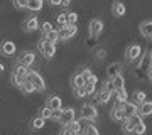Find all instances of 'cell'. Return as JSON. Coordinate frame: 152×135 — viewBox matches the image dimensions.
Instances as JSON below:
<instances>
[{
    "label": "cell",
    "instance_id": "cell-1",
    "mask_svg": "<svg viewBox=\"0 0 152 135\" xmlns=\"http://www.w3.org/2000/svg\"><path fill=\"white\" fill-rule=\"evenodd\" d=\"M26 80L32 85L34 88H36V91H44L46 90V83H44V78L41 74H39L37 71H32L29 69L27 74H26Z\"/></svg>",
    "mask_w": 152,
    "mask_h": 135
},
{
    "label": "cell",
    "instance_id": "cell-2",
    "mask_svg": "<svg viewBox=\"0 0 152 135\" xmlns=\"http://www.w3.org/2000/svg\"><path fill=\"white\" fill-rule=\"evenodd\" d=\"M137 69H139V73L144 74V76L149 74V71L152 69V51H147L145 54H142V56H140Z\"/></svg>",
    "mask_w": 152,
    "mask_h": 135
},
{
    "label": "cell",
    "instance_id": "cell-3",
    "mask_svg": "<svg viewBox=\"0 0 152 135\" xmlns=\"http://www.w3.org/2000/svg\"><path fill=\"white\" fill-rule=\"evenodd\" d=\"M37 49H39V53L42 54L44 58H48V59L54 58V54H56V44L46 41L44 37L37 42Z\"/></svg>",
    "mask_w": 152,
    "mask_h": 135
},
{
    "label": "cell",
    "instance_id": "cell-4",
    "mask_svg": "<svg viewBox=\"0 0 152 135\" xmlns=\"http://www.w3.org/2000/svg\"><path fill=\"white\" fill-rule=\"evenodd\" d=\"M96 117H98V112H96V108H95V105L85 103L81 107V120L83 122H95Z\"/></svg>",
    "mask_w": 152,
    "mask_h": 135
},
{
    "label": "cell",
    "instance_id": "cell-5",
    "mask_svg": "<svg viewBox=\"0 0 152 135\" xmlns=\"http://www.w3.org/2000/svg\"><path fill=\"white\" fill-rule=\"evenodd\" d=\"M73 120H76V112L75 108H61V117H59V122L63 127H66V125H69Z\"/></svg>",
    "mask_w": 152,
    "mask_h": 135
},
{
    "label": "cell",
    "instance_id": "cell-6",
    "mask_svg": "<svg viewBox=\"0 0 152 135\" xmlns=\"http://www.w3.org/2000/svg\"><path fill=\"white\" fill-rule=\"evenodd\" d=\"M58 32H59V39H61V41H68V39H71L73 36H76L78 27H76V24H66L64 27H61Z\"/></svg>",
    "mask_w": 152,
    "mask_h": 135
},
{
    "label": "cell",
    "instance_id": "cell-7",
    "mask_svg": "<svg viewBox=\"0 0 152 135\" xmlns=\"http://www.w3.org/2000/svg\"><path fill=\"white\" fill-rule=\"evenodd\" d=\"M125 56H127V61H130V63H135V61L140 59V56H142V47L139 46V44H132V46H129V47H127V53H125Z\"/></svg>",
    "mask_w": 152,
    "mask_h": 135
},
{
    "label": "cell",
    "instance_id": "cell-8",
    "mask_svg": "<svg viewBox=\"0 0 152 135\" xmlns=\"http://www.w3.org/2000/svg\"><path fill=\"white\" fill-rule=\"evenodd\" d=\"M34 61H36V54L32 51H22L20 56L17 58V63L20 66H26V68H31L34 64Z\"/></svg>",
    "mask_w": 152,
    "mask_h": 135
},
{
    "label": "cell",
    "instance_id": "cell-9",
    "mask_svg": "<svg viewBox=\"0 0 152 135\" xmlns=\"http://www.w3.org/2000/svg\"><path fill=\"white\" fill-rule=\"evenodd\" d=\"M102 31H103V22L100 20V19H93L90 22V37L96 39L102 34Z\"/></svg>",
    "mask_w": 152,
    "mask_h": 135
},
{
    "label": "cell",
    "instance_id": "cell-10",
    "mask_svg": "<svg viewBox=\"0 0 152 135\" xmlns=\"http://www.w3.org/2000/svg\"><path fill=\"white\" fill-rule=\"evenodd\" d=\"M124 74V66L120 64V63H113V64L108 66V71H107V76H108V80H113L117 76H122Z\"/></svg>",
    "mask_w": 152,
    "mask_h": 135
},
{
    "label": "cell",
    "instance_id": "cell-11",
    "mask_svg": "<svg viewBox=\"0 0 152 135\" xmlns=\"http://www.w3.org/2000/svg\"><path fill=\"white\" fill-rule=\"evenodd\" d=\"M112 120L115 122H124L125 117H124V103H117L113 108H112V113H110Z\"/></svg>",
    "mask_w": 152,
    "mask_h": 135
},
{
    "label": "cell",
    "instance_id": "cell-12",
    "mask_svg": "<svg viewBox=\"0 0 152 135\" xmlns=\"http://www.w3.org/2000/svg\"><path fill=\"white\" fill-rule=\"evenodd\" d=\"M15 44L12 42V41H4L2 46H0V53L2 56H12V54L15 53Z\"/></svg>",
    "mask_w": 152,
    "mask_h": 135
},
{
    "label": "cell",
    "instance_id": "cell-13",
    "mask_svg": "<svg viewBox=\"0 0 152 135\" xmlns=\"http://www.w3.org/2000/svg\"><path fill=\"white\" fill-rule=\"evenodd\" d=\"M137 107H139V105H135V103H132V101L124 103V117H125V120L132 118L134 115H137Z\"/></svg>",
    "mask_w": 152,
    "mask_h": 135
},
{
    "label": "cell",
    "instance_id": "cell-14",
    "mask_svg": "<svg viewBox=\"0 0 152 135\" xmlns=\"http://www.w3.org/2000/svg\"><path fill=\"white\" fill-rule=\"evenodd\" d=\"M39 29V20H37V17L32 15V17H29L27 20L24 22V31H27V32H34V31H37Z\"/></svg>",
    "mask_w": 152,
    "mask_h": 135
},
{
    "label": "cell",
    "instance_id": "cell-15",
    "mask_svg": "<svg viewBox=\"0 0 152 135\" xmlns=\"http://www.w3.org/2000/svg\"><path fill=\"white\" fill-rule=\"evenodd\" d=\"M137 115H140V117L152 115V101H144L142 105H139L137 107Z\"/></svg>",
    "mask_w": 152,
    "mask_h": 135
},
{
    "label": "cell",
    "instance_id": "cell-16",
    "mask_svg": "<svg viewBox=\"0 0 152 135\" xmlns=\"http://www.w3.org/2000/svg\"><path fill=\"white\" fill-rule=\"evenodd\" d=\"M46 107L51 108L53 112H54V110H61V107H63V101H61V98H59V96H54V95H53V96H49V98H48V103H46Z\"/></svg>",
    "mask_w": 152,
    "mask_h": 135
},
{
    "label": "cell",
    "instance_id": "cell-17",
    "mask_svg": "<svg viewBox=\"0 0 152 135\" xmlns=\"http://www.w3.org/2000/svg\"><path fill=\"white\" fill-rule=\"evenodd\" d=\"M140 34L145 39H152V20H144L140 24Z\"/></svg>",
    "mask_w": 152,
    "mask_h": 135
},
{
    "label": "cell",
    "instance_id": "cell-18",
    "mask_svg": "<svg viewBox=\"0 0 152 135\" xmlns=\"http://www.w3.org/2000/svg\"><path fill=\"white\" fill-rule=\"evenodd\" d=\"M71 86L75 88V90H78V88H83V86H85V80H83L81 71H80V73H76V74L71 78Z\"/></svg>",
    "mask_w": 152,
    "mask_h": 135
},
{
    "label": "cell",
    "instance_id": "cell-19",
    "mask_svg": "<svg viewBox=\"0 0 152 135\" xmlns=\"http://www.w3.org/2000/svg\"><path fill=\"white\" fill-rule=\"evenodd\" d=\"M112 10H113V15H115V17L125 15V4H124V2H120V0H117V2H113Z\"/></svg>",
    "mask_w": 152,
    "mask_h": 135
},
{
    "label": "cell",
    "instance_id": "cell-20",
    "mask_svg": "<svg viewBox=\"0 0 152 135\" xmlns=\"http://www.w3.org/2000/svg\"><path fill=\"white\" fill-rule=\"evenodd\" d=\"M68 128L71 130V134L73 135H80L81 134V130H83V127H81V120H73L69 125H66Z\"/></svg>",
    "mask_w": 152,
    "mask_h": 135
},
{
    "label": "cell",
    "instance_id": "cell-21",
    "mask_svg": "<svg viewBox=\"0 0 152 135\" xmlns=\"http://www.w3.org/2000/svg\"><path fill=\"white\" fill-rule=\"evenodd\" d=\"M81 74H83V80H85V83H95V85L98 83V78L93 74L91 71L88 69V68H85V69L81 71Z\"/></svg>",
    "mask_w": 152,
    "mask_h": 135
},
{
    "label": "cell",
    "instance_id": "cell-22",
    "mask_svg": "<svg viewBox=\"0 0 152 135\" xmlns=\"http://www.w3.org/2000/svg\"><path fill=\"white\" fill-rule=\"evenodd\" d=\"M112 96H113V93H110V91H107V90L102 88V91L98 93V101L102 103V105H107L112 100Z\"/></svg>",
    "mask_w": 152,
    "mask_h": 135
},
{
    "label": "cell",
    "instance_id": "cell-23",
    "mask_svg": "<svg viewBox=\"0 0 152 135\" xmlns=\"http://www.w3.org/2000/svg\"><path fill=\"white\" fill-rule=\"evenodd\" d=\"M42 5H44L42 0H27V9L31 12H39L42 9Z\"/></svg>",
    "mask_w": 152,
    "mask_h": 135
},
{
    "label": "cell",
    "instance_id": "cell-24",
    "mask_svg": "<svg viewBox=\"0 0 152 135\" xmlns=\"http://www.w3.org/2000/svg\"><path fill=\"white\" fill-rule=\"evenodd\" d=\"M113 96L117 98V103H127L129 101V95H127V91H125V88L117 90V91L113 93Z\"/></svg>",
    "mask_w": 152,
    "mask_h": 135
},
{
    "label": "cell",
    "instance_id": "cell-25",
    "mask_svg": "<svg viewBox=\"0 0 152 135\" xmlns=\"http://www.w3.org/2000/svg\"><path fill=\"white\" fill-rule=\"evenodd\" d=\"M147 95L142 90H137V91H134V101L132 103H135V105H142L144 101H147Z\"/></svg>",
    "mask_w": 152,
    "mask_h": 135
},
{
    "label": "cell",
    "instance_id": "cell-26",
    "mask_svg": "<svg viewBox=\"0 0 152 135\" xmlns=\"http://www.w3.org/2000/svg\"><path fill=\"white\" fill-rule=\"evenodd\" d=\"M134 128H135V125L132 123L130 118H127L122 122V130H124L125 134H134Z\"/></svg>",
    "mask_w": 152,
    "mask_h": 135
},
{
    "label": "cell",
    "instance_id": "cell-27",
    "mask_svg": "<svg viewBox=\"0 0 152 135\" xmlns=\"http://www.w3.org/2000/svg\"><path fill=\"white\" fill-rule=\"evenodd\" d=\"M44 39L46 41H49V42H53V44H56L58 41H59V32L56 31V29H53L51 32H48L46 36H44Z\"/></svg>",
    "mask_w": 152,
    "mask_h": 135
},
{
    "label": "cell",
    "instance_id": "cell-28",
    "mask_svg": "<svg viewBox=\"0 0 152 135\" xmlns=\"http://www.w3.org/2000/svg\"><path fill=\"white\" fill-rule=\"evenodd\" d=\"M81 134H83V135H100V132H98V128L95 127V125L88 123L86 127L81 130Z\"/></svg>",
    "mask_w": 152,
    "mask_h": 135
},
{
    "label": "cell",
    "instance_id": "cell-29",
    "mask_svg": "<svg viewBox=\"0 0 152 135\" xmlns=\"http://www.w3.org/2000/svg\"><path fill=\"white\" fill-rule=\"evenodd\" d=\"M20 91H22V93H26V95H31V93L36 91V88H34L32 85H31V83L26 80V81H24V83L20 85Z\"/></svg>",
    "mask_w": 152,
    "mask_h": 135
},
{
    "label": "cell",
    "instance_id": "cell-30",
    "mask_svg": "<svg viewBox=\"0 0 152 135\" xmlns=\"http://www.w3.org/2000/svg\"><path fill=\"white\" fill-rule=\"evenodd\" d=\"M44 123H46V120H42L41 117H36V118L31 122V127H32L34 130H41L44 127Z\"/></svg>",
    "mask_w": 152,
    "mask_h": 135
},
{
    "label": "cell",
    "instance_id": "cell-31",
    "mask_svg": "<svg viewBox=\"0 0 152 135\" xmlns=\"http://www.w3.org/2000/svg\"><path fill=\"white\" fill-rule=\"evenodd\" d=\"M113 86H115V91L117 90H122V88H125V81H124V74L122 76H117V78H113Z\"/></svg>",
    "mask_w": 152,
    "mask_h": 135
},
{
    "label": "cell",
    "instance_id": "cell-32",
    "mask_svg": "<svg viewBox=\"0 0 152 135\" xmlns=\"http://www.w3.org/2000/svg\"><path fill=\"white\" fill-rule=\"evenodd\" d=\"M27 71H29V68H26V66H20V64H17V66H15V69H14V74L22 76V78H26Z\"/></svg>",
    "mask_w": 152,
    "mask_h": 135
},
{
    "label": "cell",
    "instance_id": "cell-33",
    "mask_svg": "<svg viewBox=\"0 0 152 135\" xmlns=\"http://www.w3.org/2000/svg\"><path fill=\"white\" fill-rule=\"evenodd\" d=\"M39 117H41L42 120L51 118V117H53V110H51V108H48V107H44L42 110H41V113H39Z\"/></svg>",
    "mask_w": 152,
    "mask_h": 135
},
{
    "label": "cell",
    "instance_id": "cell-34",
    "mask_svg": "<svg viewBox=\"0 0 152 135\" xmlns=\"http://www.w3.org/2000/svg\"><path fill=\"white\" fill-rule=\"evenodd\" d=\"M12 83H14V86H17V88H20V85L22 83H24V81H26V78H22V76H17V74H14V73H12Z\"/></svg>",
    "mask_w": 152,
    "mask_h": 135
},
{
    "label": "cell",
    "instance_id": "cell-35",
    "mask_svg": "<svg viewBox=\"0 0 152 135\" xmlns=\"http://www.w3.org/2000/svg\"><path fill=\"white\" fill-rule=\"evenodd\" d=\"M95 88H96L95 83H85L83 90H85V93H86V96H88V95H93V93H95Z\"/></svg>",
    "mask_w": 152,
    "mask_h": 135
},
{
    "label": "cell",
    "instance_id": "cell-36",
    "mask_svg": "<svg viewBox=\"0 0 152 135\" xmlns=\"http://www.w3.org/2000/svg\"><path fill=\"white\" fill-rule=\"evenodd\" d=\"M145 130H147V127H145V123L142 122V123L135 125V128H134V134H135V135H144V134H145Z\"/></svg>",
    "mask_w": 152,
    "mask_h": 135
},
{
    "label": "cell",
    "instance_id": "cell-37",
    "mask_svg": "<svg viewBox=\"0 0 152 135\" xmlns=\"http://www.w3.org/2000/svg\"><path fill=\"white\" fill-rule=\"evenodd\" d=\"M41 31H42V34L46 36L48 32L53 31V24H51V22H42V24H41Z\"/></svg>",
    "mask_w": 152,
    "mask_h": 135
},
{
    "label": "cell",
    "instance_id": "cell-38",
    "mask_svg": "<svg viewBox=\"0 0 152 135\" xmlns=\"http://www.w3.org/2000/svg\"><path fill=\"white\" fill-rule=\"evenodd\" d=\"M66 15H68V24H76L78 22V14L76 12H69Z\"/></svg>",
    "mask_w": 152,
    "mask_h": 135
},
{
    "label": "cell",
    "instance_id": "cell-39",
    "mask_svg": "<svg viewBox=\"0 0 152 135\" xmlns=\"http://www.w3.org/2000/svg\"><path fill=\"white\" fill-rule=\"evenodd\" d=\"M103 90H107V91H110V93H115L113 81H112V80H107V83L103 85Z\"/></svg>",
    "mask_w": 152,
    "mask_h": 135
},
{
    "label": "cell",
    "instance_id": "cell-40",
    "mask_svg": "<svg viewBox=\"0 0 152 135\" xmlns=\"http://www.w3.org/2000/svg\"><path fill=\"white\" fill-rule=\"evenodd\" d=\"M58 24H59L61 27H64L66 24H68V15H66V14H59V15H58Z\"/></svg>",
    "mask_w": 152,
    "mask_h": 135
},
{
    "label": "cell",
    "instance_id": "cell-41",
    "mask_svg": "<svg viewBox=\"0 0 152 135\" xmlns=\"http://www.w3.org/2000/svg\"><path fill=\"white\" fill-rule=\"evenodd\" d=\"M14 5L17 9H27V0H14Z\"/></svg>",
    "mask_w": 152,
    "mask_h": 135
},
{
    "label": "cell",
    "instance_id": "cell-42",
    "mask_svg": "<svg viewBox=\"0 0 152 135\" xmlns=\"http://www.w3.org/2000/svg\"><path fill=\"white\" fill-rule=\"evenodd\" d=\"M75 95H76V98H86V93H85V90H83V88L75 90Z\"/></svg>",
    "mask_w": 152,
    "mask_h": 135
},
{
    "label": "cell",
    "instance_id": "cell-43",
    "mask_svg": "<svg viewBox=\"0 0 152 135\" xmlns=\"http://www.w3.org/2000/svg\"><path fill=\"white\" fill-rule=\"evenodd\" d=\"M59 117H61V110H54V112H53V117H51V118L58 122V120H59Z\"/></svg>",
    "mask_w": 152,
    "mask_h": 135
},
{
    "label": "cell",
    "instance_id": "cell-44",
    "mask_svg": "<svg viewBox=\"0 0 152 135\" xmlns=\"http://www.w3.org/2000/svg\"><path fill=\"white\" fill-rule=\"evenodd\" d=\"M59 135H73V134H71V130L68 128V127H63L61 132H59Z\"/></svg>",
    "mask_w": 152,
    "mask_h": 135
},
{
    "label": "cell",
    "instance_id": "cell-45",
    "mask_svg": "<svg viewBox=\"0 0 152 135\" xmlns=\"http://www.w3.org/2000/svg\"><path fill=\"white\" fill-rule=\"evenodd\" d=\"M49 4L54 5V7H58V5H61V0H49Z\"/></svg>",
    "mask_w": 152,
    "mask_h": 135
},
{
    "label": "cell",
    "instance_id": "cell-46",
    "mask_svg": "<svg viewBox=\"0 0 152 135\" xmlns=\"http://www.w3.org/2000/svg\"><path fill=\"white\" fill-rule=\"evenodd\" d=\"M103 58H105V51L100 49V51H98V59H103Z\"/></svg>",
    "mask_w": 152,
    "mask_h": 135
},
{
    "label": "cell",
    "instance_id": "cell-47",
    "mask_svg": "<svg viewBox=\"0 0 152 135\" xmlns=\"http://www.w3.org/2000/svg\"><path fill=\"white\" fill-rule=\"evenodd\" d=\"M69 4H71V0H61V5L63 7H68Z\"/></svg>",
    "mask_w": 152,
    "mask_h": 135
},
{
    "label": "cell",
    "instance_id": "cell-48",
    "mask_svg": "<svg viewBox=\"0 0 152 135\" xmlns=\"http://www.w3.org/2000/svg\"><path fill=\"white\" fill-rule=\"evenodd\" d=\"M2 71H4V64H2V63H0V73H2Z\"/></svg>",
    "mask_w": 152,
    "mask_h": 135
}]
</instances>
